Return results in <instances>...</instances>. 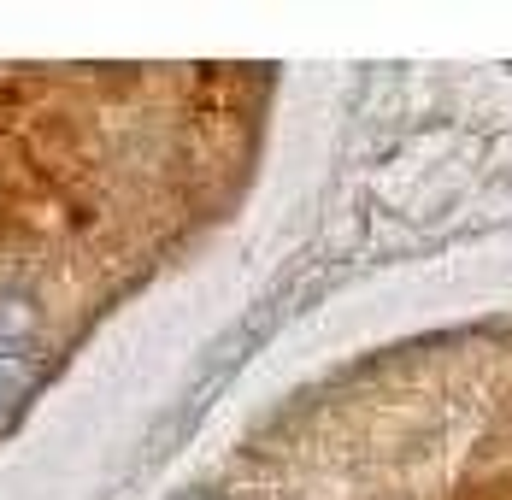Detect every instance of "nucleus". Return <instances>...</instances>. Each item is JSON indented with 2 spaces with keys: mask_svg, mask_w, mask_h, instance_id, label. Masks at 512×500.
I'll list each match as a JSON object with an SVG mask.
<instances>
[{
  "mask_svg": "<svg viewBox=\"0 0 512 500\" xmlns=\"http://www.w3.org/2000/svg\"><path fill=\"white\" fill-rule=\"evenodd\" d=\"M42 365V312L18 289H0V418L24 400Z\"/></svg>",
  "mask_w": 512,
  "mask_h": 500,
  "instance_id": "obj_1",
  "label": "nucleus"
},
{
  "mask_svg": "<svg viewBox=\"0 0 512 500\" xmlns=\"http://www.w3.org/2000/svg\"><path fill=\"white\" fill-rule=\"evenodd\" d=\"M189 500H212V495H189Z\"/></svg>",
  "mask_w": 512,
  "mask_h": 500,
  "instance_id": "obj_2",
  "label": "nucleus"
}]
</instances>
